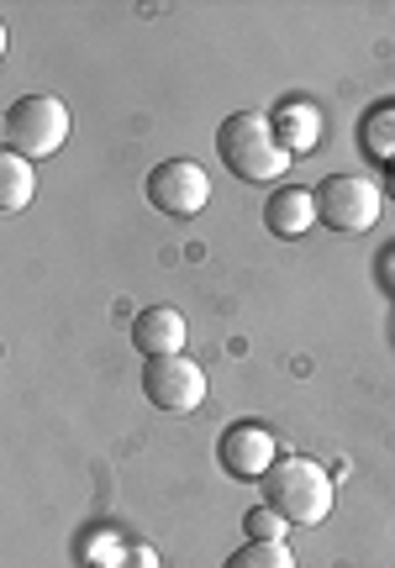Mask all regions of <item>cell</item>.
I'll return each mask as SVG.
<instances>
[{"instance_id":"6da1fadb","label":"cell","mask_w":395,"mask_h":568,"mask_svg":"<svg viewBox=\"0 0 395 568\" xmlns=\"http://www.w3.org/2000/svg\"><path fill=\"white\" fill-rule=\"evenodd\" d=\"M216 159L227 163L232 180L243 184H274L291 169V153L274 138L270 111H232L216 126Z\"/></svg>"},{"instance_id":"7a4b0ae2","label":"cell","mask_w":395,"mask_h":568,"mask_svg":"<svg viewBox=\"0 0 395 568\" xmlns=\"http://www.w3.org/2000/svg\"><path fill=\"white\" fill-rule=\"evenodd\" d=\"M259 485H264V506L280 510L291 527H322L333 516V474L301 453L280 458Z\"/></svg>"},{"instance_id":"3957f363","label":"cell","mask_w":395,"mask_h":568,"mask_svg":"<svg viewBox=\"0 0 395 568\" xmlns=\"http://www.w3.org/2000/svg\"><path fill=\"white\" fill-rule=\"evenodd\" d=\"M0 142L6 153H21V159H53L69 142V105L59 95H21L6 105Z\"/></svg>"},{"instance_id":"277c9868","label":"cell","mask_w":395,"mask_h":568,"mask_svg":"<svg viewBox=\"0 0 395 568\" xmlns=\"http://www.w3.org/2000/svg\"><path fill=\"white\" fill-rule=\"evenodd\" d=\"M385 211V190L364 174H327L316 184V222H327L343 237H358L369 232Z\"/></svg>"},{"instance_id":"5b68a950","label":"cell","mask_w":395,"mask_h":568,"mask_svg":"<svg viewBox=\"0 0 395 568\" xmlns=\"http://www.w3.org/2000/svg\"><path fill=\"white\" fill-rule=\"evenodd\" d=\"M143 190H148V205L174 216V222H190V216H201L211 205V174L195 159L153 163V174H148Z\"/></svg>"},{"instance_id":"8992f818","label":"cell","mask_w":395,"mask_h":568,"mask_svg":"<svg viewBox=\"0 0 395 568\" xmlns=\"http://www.w3.org/2000/svg\"><path fill=\"white\" fill-rule=\"evenodd\" d=\"M143 395L153 410H169V416H190V410L206 400V368L174 353V358H148L143 364Z\"/></svg>"},{"instance_id":"52a82bcc","label":"cell","mask_w":395,"mask_h":568,"mask_svg":"<svg viewBox=\"0 0 395 568\" xmlns=\"http://www.w3.org/2000/svg\"><path fill=\"white\" fill-rule=\"evenodd\" d=\"M216 458L232 479H264L274 464H280V443H274L270 426L259 422H232L216 443Z\"/></svg>"},{"instance_id":"ba28073f","label":"cell","mask_w":395,"mask_h":568,"mask_svg":"<svg viewBox=\"0 0 395 568\" xmlns=\"http://www.w3.org/2000/svg\"><path fill=\"white\" fill-rule=\"evenodd\" d=\"M132 347L143 358H174L185 347V316L174 305H148L143 316L132 322Z\"/></svg>"},{"instance_id":"9c48e42d","label":"cell","mask_w":395,"mask_h":568,"mask_svg":"<svg viewBox=\"0 0 395 568\" xmlns=\"http://www.w3.org/2000/svg\"><path fill=\"white\" fill-rule=\"evenodd\" d=\"M316 222V190H301V184H280L270 190V201H264V226H270L274 237H301V232H312Z\"/></svg>"},{"instance_id":"30bf717a","label":"cell","mask_w":395,"mask_h":568,"mask_svg":"<svg viewBox=\"0 0 395 568\" xmlns=\"http://www.w3.org/2000/svg\"><path fill=\"white\" fill-rule=\"evenodd\" d=\"M270 122H274V138H280V148H285L291 159H306V153H316V142H322V111H316L312 101L274 105Z\"/></svg>"},{"instance_id":"8fae6325","label":"cell","mask_w":395,"mask_h":568,"mask_svg":"<svg viewBox=\"0 0 395 568\" xmlns=\"http://www.w3.org/2000/svg\"><path fill=\"white\" fill-rule=\"evenodd\" d=\"M32 190H38V174H32V159L21 153H0V211L17 216L32 205Z\"/></svg>"},{"instance_id":"7c38bea8","label":"cell","mask_w":395,"mask_h":568,"mask_svg":"<svg viewBox=\"0 0 395 568\" xmlns=\"http://www.w3.org/2000/svg\"><path fill=\"white\" fill-rule=\"evenodd\" d=\"M358 138H364V153H369V159H379L385 169H391V163H395V105H379V111H369Z\"/></svg>"},{"instance_id":"4fadbf2b","label":"cell","mask_w":395,"mask_h":568,"mask_svg":"<svg viewBox=\"0 0 395 568\" xmlns=\"http://www.w3.org/2000/svg\"><path fill=\"white\" fill-rule=\"evenodd\" d=\"M222 568H295V558L285 542H243L237 552H227Z\"/></svg>"},{"instance_id":"5bb4252c","label":"cell","mask_w":395,"mask_h":568,"mask_svg":"<svg viewBox=\"0 0 395 568\" xmlns=\"http://www.w3.org/2000/svg\"><path fill=\"white\" fill-rule=\"evenodd\" d=\"M243 531H249V542H285L291 521H285L280 510H270V506H253L249 516H243Z\"/></svg>"},{"instance_id":"9a60e30c","label":"cell","mask_w":395,"mask_h":568,"mask_svg":"<svg viewBox=\"0 0 395 568\" xmlns=\"http://www.w3.org/2000/svg\"><path fill=\"white\" fill-rule=\"evenodd\" d=\"M105 568H159V552L148 548V542H132V548H122Z\"/></svg>"},{"instance_id":"2e32d148","label":"cell","mask_w":395,"mask_h":568,"mask_svg":"<svg viewBox=\"0 0 395 568\" xmlns=\"http://www.w3.org/2000/svg\"><path fill=\"white\" fill-rule=\"evenodd\" d=\"M379 190H385V201H395V163L385 169V184H379Z\"/></svg>"}]
</instances>
